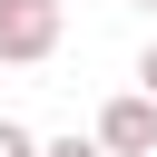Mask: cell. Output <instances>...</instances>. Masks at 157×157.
<instances>
[{
    "mask_svg": "<svg viewBox=\"0 0 157 157\" xmlns=\"http://www.w3.org/2000/svg\"><path fill=\"white\" fill-rule=\"evenodd\" d=\"M59 20H69L59 0H0V59L10 69H39L59 49Z\"/></svg>",
    "mask_w": 157,
    "mask_h": 157,
    "instance_id": "1",
    "label": "cell"
},
{
    "mask_svg": "<svg viewBox=\"0 0 157 157\" xmlns=\"http://www.w3.org/2000/svg\"><path fill=\"white\" fill-rule=\"evenodd\" d=\"M98 147H108V157H157V98H137V88L108 98V108H98Z\"/></svg>",
    "mask_w": 157,
    "mask_h": 157,
    "instance_id": "2",
    "label": "cell"
},
{
    "mask_svg": "<svg viewBox=\"0 0 157 157\" xmlns=\"http://www.w3.org/2000/svg\"><path fill=\"white\" fill-rule=\"evenodd\" d=\"M0 157H39V137H29L20 118H0Z\"/></svg>",
    "mask_w": 157,
    "mask_h": 157,
    "instance_id": "3",
    "label": "cell"
},
{
    "mask_svg": "<svg viewBox=\"0 0 157 157\" xmlns=\"http://www.w3.org/2000/svg\"><path fill=\"white\" fill-rule=\"evenodd\" d=\"M39 157H108V147H98V137H49Z\"/></svg>",
    "mask_w": 157,
    "mask_h": 157,
    "instance_id": "4",
    "label": "cell"
},
{
    "mask_svg": "<svg viewBox=\"0 0 157 157\" xmlns=\"http://www.w3.org/2000/svg\"><path fill=\"white\" fill-rule=\"evenodd\" d=\"M137 98H157V39H147V59H137Z\"/></svg>",
    "mask_w": 157,
    "mask_h": 157,
    "instance_id": "5",
    "label": "cell"
},
{
    "mask_svg": "<svg viewBox=\"0 0 157 157\" xmlns=\"http://www.w3.org/2000/svg\"><path fill=\"white\" fill-rule=\"evenodd\" d=\"M59 10H69V0H59Z\"/></svg>",
    "mask_w": 157,
    "mask_h": 157,
    "instance_id": "6",
    "label": "cell"
},
{
    "mask_svg": "<svg viewBox=\"0 0 157 157\" xmlns=\"http://www.w3.org/2000/svg\"><path fill=\"white\" fill-rule=\"evenodd\" d=\"M147 10H157V0H147Z\"/></svg>",
    "mask_w": 157,
    "mask_h": 157,
    "instance_id": "7",
    "label": "cell"
}]
</instances>
